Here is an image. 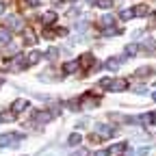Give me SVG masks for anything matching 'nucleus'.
<instances>
[{"instance_id": "7c9ffc66", "label": "nucleus", "mask_w": 156, "mask_h": 156, "mask_svg": "<svg viewBox=\"0 0 156 156\" xmlns=\"http://www.w3.org/2000/svg\"><path fill=\"white\" fill-rule=\"evenodd\" d=\"M89 124V119H80V122H78V128H83V126H87Z\"/></svg>"}, {"instance_id": "a878e982", "label": "nucleus", "mask_w": 156, "mask_h": 156, "mask_svg": "<svg viewBox=\"0 0 156 156\" xmlns=\"http://www.w3.org/2000/svg\"><path fill=\"white\" fill-rule=\"evenodd\" d=\"M9 41V33L5 30V33H0V46H2V44H7Z\"/></svg>"}, {"instance_id": "9d476101", "label": "nucleus", "mask_w": 156, "mask_h": 156, "mask_svg": "<svg viewBox=\"0 0 156 156\" xmlns=\"http://www.w3.org/2000/svg\"><path fill=\"white\" fill-rule=\"evenodd\" d=\"M80 65H83L85 69L91 67V65H93V56H91V54H83V56H80Z\"/></svg>"}, {"instance_id": "f3484780", "label": "nucleus", "mask_w": 156, "mask_h": 156, "mask_svg": "<svg viewBox=\"0 0 156 156\" xmlns=\"http://www.w3.org/2000/svg\"><path fill=\"white\" fill-rule=\"evenodd\" d=\"M39 58H41V54H39V52H30V54H28V58H26V65H33V63H37Z\"/></svg>"}, {"instance_id": "2eb2a0df", "label": "nucleus", "mask_w": 156, "mask_h": 156, "mask_svg": "<svg viewBox=\"0 0 156 156\" xmlns=\"http://www.w3.org/2000/svg\"><path fill=\"white\" fill-rule=\"evenodd\" d=\"M124 52H126V56H134L136 52H139V46H136V44H128Z\"/></svg>"}, {"instance_id": "1a4fd4ad", "label": "nucleus", "mask_w": 156, "mask_h": 156, "mask_svg": "<svg viewBox=\"0 0 156 156\" xmlns=\"http://www.w3.org/2000/svg\"><path fill=\"white\" fill-rule=\"evenodd\" d=\"M98 132L104 134V136H113V134H115V130H113L111 126H104V124H98Z\"/></svg>"}, {"instance_id": "ddd939ff", "label": "nucleus", "mask_w": 156, "mask_h": 156, "mask_svg": "<svg viewBox=\"0 0 156 156\" xmlns=\"http://www.w3.org/2000/svg\"><path fill=\"white\" fill-rule=\"evenodd\" d=\"M132 11H134V15H139V17H143V15H147V13H150V9H147L145 5H139V7H134Z\"/></svg>"}, {"instance_id": "c756f323", "label": "nucleus", "mask_w": 156, "mask_h": 156, "mask_svg": "<svg viewBox=\"0 0 156 156\" xmlns=\"http://www.w3.org/2000/svg\"><path fill=\"white\" fill-rule=\"evenodd\" d=\"M108 154H111L108 150H100V152H95V156H108Z\"/></svg>"}, {"instance_id": "a211bd4d", "label": "nucleus", "mask_w": 156, "mask_h": 156, "mask_svg": "<svg viewBox=\"0 0 156 156\" xmlns=\"http://www.w3.org/2000/svg\"><path fill=\"white\" fill-rule=\"evenodd\" d=\"M39 156H65V154H63V152H58V150H52V147H50V150H46V152H41V154H39Z\"/></svg>"}, {"instance_id": "4be33fe9", "label": "nucleus", "mask_w": 156, "mask_h": 156, "mask_svg": "<svg viewBox=\"0 0 156 156\" xmlns=\"http://www.w3.org/2000/svg\"><path fill=\"white\" fill-rule=\"evenodd\" d=\"M147 74H152V67H141V69H136V76H147Z\"/></svg>"}, {"instance_id": "bb28decb", "label": "nucleus", "mask_w": 156, "mask_h": 156, "mask_svg": "<svg viewBox=\"0 0 156 156\" xmlns=\"http://www.w3.org/2000/svg\"><path fill=\"white\" fill-rule=\"evenodd\" d=\"M136 154H139V156H147V154H150V147H139V150H136Z\"/></svg>"}, {"instance_id": "aec40b11", "label": "nucleus", "mask_w": 156, "mask_h": 156, "mask_svg": "<svg viewBox=\"0 0 156 156\" xmlns=\"http://www.w3.org/2000/svg\"><path fill=\"white\" fill-rule=\"evenodd\" d=\"M11 119H15V113H2L0 115V122H11Z\"/></svg>"}, {"instance_id": "b1692460", "label": "nucleus", "mask_w": 156, "mask_h": 156, "mask_svg": "<svg viewBox=\"0 0 156 156\" xmlns=\"http://www.w3.org/2000/svg\"><path fill=\"white\" fill-rule=\"evenodd\" d=\"M102 24H104V26H111V24H113V15H104V17H102Z\"/></svg>"}, {"instance_id": "412c9836", "label": "nucleus", "mask_w": 156, "mask_h": 156, "mask_svg": "<svg viewBox=\"0 0 156 156\" xmlns=\"http://www.w3.org/2000/svg\"><path fill=\"white\" fill-rule=\"evenodd\" d=\"M98 7H102V9H111V7H113V0H98Z\"/></svg>"}, {"instance_id": "2f4dec72", "label": "nucleus", "mask_w": 156, "mask_h": 156, "mask_svg": "<svg viewBox=\"0 0 156 156\" xmlns=\"http://www.w3.org/2000/svg\"><path fill=\"white\" fill-rule=\"evenodd\" d=\"M152 124H156V113H152Z\"/></svg>"}, {"instance_id": "39448f33", "label": "nucleus", "mask_w": 156, "mask_h": 156, "mask_svg": "<svg viewBox=\"0 0 156 156\" xmlns=\"http://www.w3.org/2000/svg\"><path fill=\"white\" fill-rule=\"evenodd\" d=\"M98 98H89V95H85L83 100H80V106H83V111H87V108H93V106H98Z\"/></svg>"}, {"instance_id": "f257e3e1", "label": "nucleus", "mask_w": 156, "mask_h": 156, "mask_svg": "<svg viewBox=\"0 0 156 156\" xmlns=\"http://www.w3.org/2000/svg\"><path fill=\"white\" fill-rule=\"evenodd\" d=\"M100 87H104L108 91H126L128 89V83L126 80H115V78H102Z\"/></svg>"}, {"instance_id": "f8f14e48", "label": "nucleus", "mask_w": 156, "mask_h": 156, "mask_svg": "<svg viewBox=\"0 0 156 156\" xmlns=\"http://www.w3.org/2000/svg\"><path fill=\"white\" fill-rule=\"evenodd\" d=\"M44 24H52V22H56V13L54 11H48V13H44Z\"/></svg>"}, {"instance_id": "6e6552de", "label": "nucleus", "mask_w": 156, "mask_h": 156, "mask_svg": "<svg viewBox=\"0 0 156 156\" xmlns=\"http://www.w3.org/2000/svg\"><path fill=\"white\" fill-rule=\"evenodd\" d=\"M26 106H28V102H26V100H15V102H13V106H11V111H13V113H20V111H24Z\"/></svg>"}, {"instance_id": "5701e85b", "label": "nucleus", "mask_w": 156, "mask_h": 156, "mask_svg": "<svg viewBox=\"0 0 156 156\" xmlns=\"http://www.w3.org/2000/svg\"><path fill=\"white\" fill-rule=\"evenodd\" d=\"M56 54H58V50H56V48H50V50L46 52V56H48V58H56Z\"/></svg>"}, {"instance_id": "393cba45", "label": "nucleus", "mask_w": 156, "mask_h": 156, "mask_svg": "<svg viewBox=\"0 0 156 156\" xmlns=\"http://www.w3.org/2000/svg\"><path fill=\"white\" fill-rule=\"evenodd\" d=\"M122 150H126V145H124V143H117V145H113L108 152H122Z\"/></svg>"}, {"instance_id": "0eeeda50", "label": "nucleus", "mask_w": 156, "mask_h": 156, "mask_svg": "<svg viewBox=\"0 0 156 156\" xmlns=\"http://www.w3.org/2000/svg\"><path fill=\"white\" fill-rule=\"evenodd\" d=\"M24 41H26L28 46H33V44L37 41V35H35L33 28H24Z\"/></svg>"}, {"instance_id": "f704fd0d", "label": "nucleus", "mask_w": 156, "mask_h": 156, "mask_svg": "<svg viewBox=\"0 0 156 156\" xmlns=\"http://www.w3.org/2000/svg\"><path fill=\"white\" fill-rule=\"evenodd\" d=\"M152 98H154V100H156V93H154V95H152Z\"/></svg>"}, {"instance_id": "473e14b6", "label": "nucleus", "mask_w": 156, "mask_h": 156, "mask_svg": "<svg viewBox=\"0 0 156 156\" xmlns=\"http://www.w3.org/2000/svg\"><path fill=\"white\" fill-rule=\"evenodd\" d=\"M2 11H5V5H2V2H0V15H2Z\"/></svg>"}, {"instance_id": "c85d7f7f", "label": "nucleus", "mask_w": 156, "mask_h": 156, "mask_svg": "<svg viewBox=\"0 0 156 156\" xmlns=\"http://www.w3.org/2000/svg\"><path fill=\"white\" fill-rule=\"evenodd\" d=\"M76 30H78V33H83V30H85V22H83V20L76 24Z\"/></svg>"}, {"instance_id": "cd10ccee", "label": "nucleus", "mask_w": 156, "mask_h": 156, "mask_svg": "<svg viewBox=\"0 0 156 156\" xmlns=\"http://www.w3.org/2000/svg\"><path fill=\"white\" fill-rule=\"evenodd\" d=\"M28 7H39V0H24Z\"/></svg>"}, {"instance_id": "4468645a", "label": "nucleus", "mask_w": 156, "mask_h": 156, "mask_svg": "<svg viewBox=\"0 0 156 156\" xmlns=\"http://www.w3.org/2000/svg\"><path fill=\"white\" fill-rule=\"evenodd\" d=\"M143 50L145 52H154L156 50V41H154V39H145V41H143Z\"/></svg>"}, {"instance_id": "20e7f679", "label": "nucleus", "mask_w": 156, "mask_h": 156, "mask_svg": "<svg viewBox=\"0 0 156 156\" xmlns=\"http://www.w3.org/2000/svg\"><path fill=\"white\" fill-rule=\"evenodd\" d=\"M54 117V113L52 111H41V113H35V122L37 124H46V122H50Z\"/></svg>"}, {"instance_id": "9b49d317", "label": "nucleus", "mask_w": 156, "mask_h": 156, "mask_svg": "<svg viewBox=\"0 0 156 156\" xmlns=\"http://www.w3.org/2000/svg\"><path fill=\"white\" fill-rule=\"evenodd\" d=\"M76 69H78V63H76V61H69V63L63 65V72H65V74H74Z\"/></svg>"}, {"instance_id": "f03ea898", "label": "nucleus", "mask_w": 156, "mask_h": 156, "mask_svg": "<svg viewBox=\"0 0 156 156\" xmlns=\"http://www.w3.org/2000/svg\"><path fill=\"white\" fill-rule=\"evenodd\" d=\"M20 141H22V134H15V132L0 134V147H15Z\"/></svg>"}, {"instance_id": "72a5a7b5", "label": "nucleus", "mask_w": 156, "mask_h": 156, "mask_svg": "<svg viewBox=\"0 0 156 156\" xmlns=\"http://www.w3.org/2000/svg\"><path fill=\"white\" fill-rule=\"evenodd\" d=\"M87 2H95V0H87Z\"/></svg>"}, {"instance_id": "423d86ee", "label": "nucleus", "mask_w": 156, "mask_h": 156, "mask_svg": "<svg viewBox=\"0 0 156 156\" xmlns=\"http://www.w3.org/2000/svg\"><path fill=\"white\" fill-rule=\"evenodd\" d=\"M119 65H122V58H108V61L104 63V67H106L108 72H117V69H119Z\"/></svg>"}, {"instance_id": "7ed1b4c3", "label": "nucleus", "mask_w": 156, "mask_h": 156, "mask_svg": "<svg viewBox=\"0 0 156 156\" xmlns=\"http://www.w3.org/2000/svg\"><path fill=\"white\" fill-rule=\"evenodd\" d=\"M5 24H7V28H11V30H20V28H22V20H20L17 15H9V17L5 20Z\"/></svg>"}, {"instance_id": "dca6fc26", "label": "nucleus", "mask_w": 156, "mask_h": 156, "mask_svg": "<svg viewBox=\"0 0 156 156\" xmlns=\"http://www.w3.org/2000/svg\"><path fill=\"white\" fill-rule=\"evenodd\" d=\"M83 141V136L80 134H78V132H74V134H69V139H67V143L69 145H78V143H80Z\"/></svg>"}, {"instance_id": "6ab92c4d", "label": "nucleus", "mask_w": 156, "mask_h": 156, "mask_svg": "<svg viewBox=\"0 0 156 156\" xmlns=\"http://www.w3.org/2000/svg\"><path fill=\"white\" fill-rule=\"evenodd\" d=\"M119 17H122V20H130V17H134V11H132V9H124V11L119 13Z\"/></svg>"}]
</instances>
